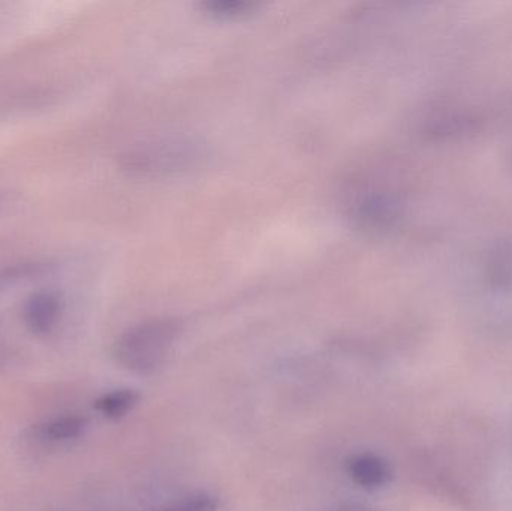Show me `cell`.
Masks as SVG:
<instances>
[{
	"mask_svg": "<svg viewBox=\"0 0 512 511\" xmlns=\"http://www.w3.org/2000/svg\"><path fill=\"white\" fill-rule=\"evenodd\" d=\"M180 333L182 324L174 318L144 321L117 339L114 359L132 374L152 375L164 365Z\"/></svg>",
	"mask_w": 512,
	"mask_h": 511,
	"instance_id": "obj_1",
	"label": "cell"
},
{
	"mask_svg": "<svg viewBox=\"0 0 512 511\" xmlns=\"http://www.w3.org/2000/svg\"><path fill=\"white\" fill-rule=\"evenodd\" d=\"M400 215L399 201L384 192L364 195L352 206L354 224L366 231L390 230L399 222Z\"/></svg>",
	"mask_w": 512,
	"mask_h": 511,
	"instance_id": "obj_2",
	"label": "cell"
},
{
	"mask_svg": "<svg viewBox=\"0 0 512 511\" xmlns=\"http://www.w3.org/2000/svg\"><path fill=\"white\" fill-rule=\"evenodd\" d=\"M63 308V299L56 291H36L24 303V323L33 335L48 336L60 323Z\"/></svg>",
	"mask_w": 512,
	"mask_h": 511,
	"instance_id": "obj_3",
	"label": "cell"
},
{
	"mask_svg": "<svg viewBox=\"0 0 512 511\" xmlns=\"http://www.w3.org/2000/svg\"><path fill=\"white\" fill-rule=\"evenodd\" d=\"M346 473L352 483L366 491L385 488L393 480L391 465L382 456L369 452L351 456L346 462Z\"/></svg>",
	"mask_w": 512,
	"mask_h": 511,
	"instance_id": "obj_4",
	"label": "cell"
},
{
	"mask_svg": "<svg viewBox=\"0 0 512 511\" xmlns=\"http://www.w3.org/2000/svg\"><path fill=\"white\" fill-rule=\"evenodd\" d=\"M138 401H140V395L135 390L120 389L99 398L95 402V408L107 419L117 420L131 413Z\"/></svg>",
	"mask_w": 512,
	"mask_h": 511,
	"instance_id": "obj_5",
	"label": "cell"
},
{
	"mask_svg": "<svg viewBox=\"0 0 512 511\" xmlns=\"http://www.w3.org/2000/svg\"><path fill=\"white\" fill-rule=\"evenodd\" d=\"M87 420L81 416H63L39 426V435L48 441H71L83 435Z\"/></svg>",
	"mask_w": 512,
	"mask_h": 511,
	"instance_id": "obj_6",
	"label": "cell"
},
{
	"mask_svg": "<svg viewBox=\"0 0 512 511\" xmlns=\"http://www.w3.org/2000/svg\"><path fill=\"white\" fill-rule=\"evenodd\" d=\"M204 12L218 20H234L252 14L256 9V3L243 2V0H210L203 3Z\"/></svg>",
	"mask_w": 512,
	"mask_h": 511,
	"instance_id": "obj_7",
	"label": "cell"
},
{
	"mask_svg": "<svg viewBox=\"0 0 512 511\" xmlns=\"http://www.w3.org/2000/svg\"><path fill=\"white\" fill-rule=\"evenodd\" d=\"M183 511H218V501L207 494H197L180 504Z\"/></svg>",
	"mask_w": 512,
	"mask_h": 511,
	"instance_id": "obj_8",
	"label": "cell"
},
{
	"mask_svg": "<svg viewBox=\"0 0 512 511\" xmlns=\"http://www.w3.org/2000/svg\"><path fill=\"white\" fill-rule=\"evenodd\" d=\"M331 511H379L375 507L369 506V504L361 503H345L337 506L336 509Z\"/></svg>",
	"mask_w": 512,
	"mask_h": 511,
	"instance_id": "obj_9",
	"label": "cell"
},
{
	"mask_svg": "<svg viewBox=\"0 0 512 511\" xmlns=\"http://www.w3.org/2000/svg\"><path fill=\"white\" fill-rule=\"evenodd\" d=\"M164 511H183V510H182V509H180V507H177V509L164 510Z\"/></svg>",
	"mask_w": 512,
	"mask_h": 511,
	"instance_id": "obj_10",
	"label": "cell"
},
{
	"mask_svg": "<svg viewBox=\"0 0 512 511\" xmlns=\"http://www.w3.org/2000/svg\"><path fill=\"white\" fill-rule=\"evenodd\" d=\"M2 359H3V354L0 353V363H2Z\"/></svg>",
	"mask_w": 512,
	"mask_h": 511,
	"instance_id": "obj_11",
	"label": "cell"
}]
</instances>
